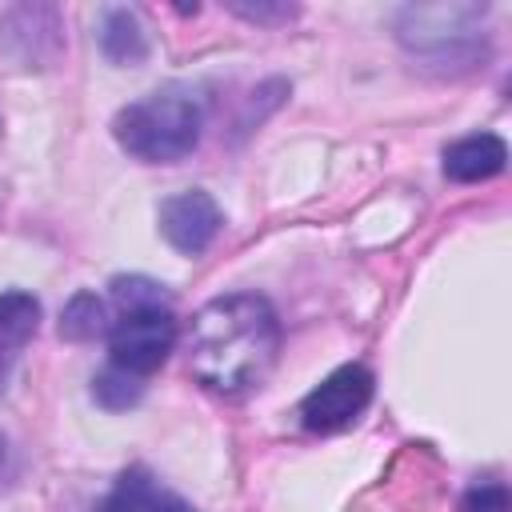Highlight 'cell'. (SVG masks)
Wrapping results in <instances>:
<instances>
[{
    "instance_id": "1",
    "label": "cell",
    "mask_w": 512,
    "mask_h": 512,
    "mask_svg": "<svg viewBox=\"0 0 512 512\" xmlns=\"http://www.w3.org/2000/svg\"><path fill=\"white\" fill-rule=\"evenodd\" d=\"M280 352V320L276 308L256 292H232L208 300L188 336V368L192 376L224 396L256 388Z\"/></svg>"
},
{
    "instance_id": "2",
    "label": "cell",
    "mask_w": 512,
    "mask_h": 512,
    "mask_svg": "<svg viewBox=\"0 0 512 512\" xmlns=\"http://www.w3.org/2000/svg\"><path fill=\"white\" fill-rule=\"evenodd\" d=\"M112 136L128 156L144 164L184 160L200 144V104L176 88L148 92L144 100H132L116 112Z\"/></svg>"
},
{
    "instance_id": "3",
    "label": "cell",
    "mask_w": 512,
    "mask_h": 512,
    "mask_svg": "<svg viewBox=\"0 0 512 512\" xmlns=\"http://www.w3.org/2000/svg\"><path fill=\"white\" fill-rule=\"evenodd\" d=\"M480 16L484 4H404L396 12V36L404 48L444 60L456 56L464 44L472 48Z\"/></svg>"
},
{
    "instance_id": "4",
    "label": "cell",
    "mask_w": 512,
    "mask_h": 512,
    "mask_svg": "<svg viewBox=\"0 0 512 512\" xmlns=\"http://www.w3.org/2000/svg\"><path fill=\"white\" fill-rule=\"evenodd\" d=\"M176 344V316L172 308H136V312H120L108 328V352L112 364L132 372V376H148L156 372L168 352Z\"/></svg>"
},
{
    "instance_id": "5",
    "label": "cell",
    "mask_w": 512,
    "mask_h": 512,
    "mask_svg": "<svg viewBox=\"0 0 512 512\" xmlns=\"http://www.w3.org/2000/svg\"><path fill=\"white\" fill-rule=\"evenodd\" d=\"M376 380L364 364H344L328 372L304 400H300V420L308 432H340L348 428L372 400Z\"/></svg>"
},
{
    "instance_id": "6",
    "label": "cell",
    "mask_w": 512,
    "mask_h": 512,
    "mask_svg": "<svg viewBox=\"0 0 512 512\" xmlns=\"http://www.w3.org/2000/svg\"><path fill=\"white\" fill-rule=\"evenodd\" d=\"M224 216H220V204L204 192V188H188V192H176L160 204V232L164 240L184 252V256H196L204 252L216 232H220Z\"/></svg>"
},
{
    "instance_id": "7",
    "label": "cell",
    "mask_w": 512,
    "mask_h": 512,
    "mask_svg": "<svg viewBox=\"0 0 512 512\" xmlns=\"http://www.w3.org/2000/svg\"><path fill=\"white\" fill-rule=\"evenodd\" d=\"M96 512H196V508L172 488H164L148 468H128L116 476L112 492L100 500Z\"/></svg>"
},
{
    "instance_id": "8",
    "label": "cell",
    "mask_w": 512,
    "mask_h": 512,
    "mask_svg": "<svg viewBox=\"0 0 512 512\" xmlns=\"http://www.w3.org/2000/svg\"><path fill=\"white\" fill-rule=\"evenodd\" d=\"M508 164V144L496 132H472L444 148V176L456 184H476L500 176Z\"/></svg>"
},
{
    "instance_id": "9",
    "label": "cell",
    "mask_w": 512,
    "mask_h": 512,
    "mask_svg": "<svg viewBox=\"0 0 512 512\" xmlns=\"http://www.w3.org/2000/svg\"><path fill=\"white\" fill-rule=\"evenodd\" d=\"M40 328V300L32 292H0V392L8 384V372L20 356V348L36 336Z\"/></svg>"
},
{
    "instance_id": "10",
    "label": "cell",
    "mask_w": 512,
    "mask_h": 512,
    "mask_svg": "<svg viewBox=\"0 0 512 512\" xmlns=\"http://www.w3.org/2000/svg\"><path fill=\"white\" fill-rule=\"evenodd\" d=\"M100 52L112 64H140L148 56L144 24L132 8H104L100 16Z\"/></svg>"
},
{
    "instance_id": "11",
    "label": "cell",
    "mask_w": 512,
    "mask_h": 512,
    "mask_svg": "<svg viewBox=\"0 0 512 512\" xmlns=\"http://www.w3.org/2000/svg\"><path fill=\"white\" fill-rule=\"evenodd\" d=\"M112 328V316L96 292H76L60 312V336L72 344H88Z\"/></svg>"
},
{
    "instance_id": "12",
    "label": "cell",
    "mask_w": 512,
    "mask_h": 512,
    "mask_svg": "<svg viewBox=\"0 0 512 512\" xmlns=\"http://www.w3.org/2000/svg\"><path fill=\"white\" fill-rule=\"evenodd\" d=\"M140 396H144V376H132L116 364H108L104 372L92 376V400L108 412H124V408L140 404Z\"/></svg>"
},
{
    "instance_id": "13",
    "label": "cell",
    "mask_w": 512,
    "mask_h": 512,
    "mask_svg": "<svg viewBox=\"0 0 512 512\" xmlns=\"http://www.w3.org/2000/svg\"><path fill=\"white\" fill-rule=\"evenodd\" d=\"M112 300L120 304V312H136V308H168V292L164 284L148 280V276H116L112 280Z\"/></svg>"
},
{
    "instance_id": "14",
    "label": "cell",
    "mask_w": 512,
    "mask_h": 512,
    "mask_svg": "<svg viewBox=\"0 0 512 512\" xmlns=\"http://www.w3.org/2000/svg\"><path fill=\"white\" fill-rule=\"evenodd\" d=\"M228 12L252 20V24H284L296 16V4H284V0H228Z\"/></svg>"
},
{
    "instance_id": "15",
    "label": "cell",
    "mask_w": 512,
    "mask_h": 512,
    "mask_svg": "<svg viewBox=\"0 0 512 512\" xmlns=\"http://www.w3.org/2000/svg\"><path fill=\"white\" fill-rule=\"evenodd\" d=\"M460 512H512L508 488L504 484H476V488L464 492Z\"/></svg>"
},
{
    "instance_id": "16",
    "label": "cell",
    "mask_w": 512,
    "mask_h": 512,
    "mask_svg": "<svg viewBox=\"0 0 512 512\" xmlns=\"http://www.w3.org/2000/svg\"><path fill=\"white\" fill-rule=\"evenodd\" d=\"M0 464H4V440H0Z\"/></svg>"
}]
</instances>
